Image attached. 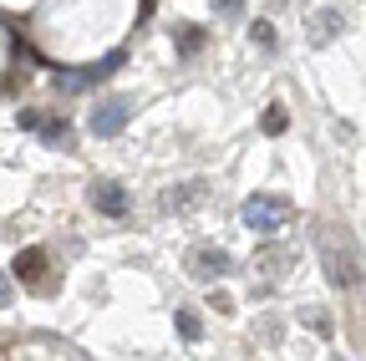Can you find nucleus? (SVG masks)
<instances>
[{
    "label": "nucleus",
    "instance_id": "obj_9",
    "mask_svg": "<svg viewBox=\"0 0 366 361\" xmlns=\"http://www.w3.org/2000/svg\"><path fill=\"white\" fill-rule=\"evenodd\" d=\"M173 326H178L183 341H199V336H204V321H199L194 310H183V305H178V315H173Z\"/></svg>",
    "mask_w": 366,
    "mask_h": 361
},
{
    "label": "nucleus",
    "instance_id": "obj_2",
    "mask_svg": "<svg viewBox=\"0 0 366 361\" xmlns=\"http://www.w3.org/2000/svg\"><path fill=\"white\" fill-rule=\"evenodd\" d=\"M290 214H295V204H290L285 194H254V199H244V209H239L244 229H254L259 239L280 234L285 224H290Z\"/></svg>",
    "mask_w": 366,
    "mask_h": 361
},
{
    "label": "nucleus",
    "instance_id": "obj_14",
    "mask_svg": "<svg viewBox=\"0 0 366 361\" xmlns=\"http://www.w3.org/2000/svg\"><path fill=\"white\" fill-rule=\"evenodd\" d=\"M249 41H254V46H274V26L269 21H254L249 26Z\"/></svg>",
    "mask_w": 366,
    "mask_h": 361
},
{
    "label": "nucleus",
    "instance_id": "obj_11",
    "mask_svg": "<svg viewBox=\"0 0 366 361\" xmlns=\"http://www.w3.org/2000/svg\"><path fill=\"white\" fill-rule=\"evenodd\" d=\"M259 127H264V132H269V138H280V132H285V127H290V112H285V107H269V112H264V122H259Z\"/></svg>",
    "mask_w": 366,
    "mask_h": 361
},
{
    "label": "nucleus",
    "instance_id": "obj_10",
    "mask_svg": "<svg viewBox=\"0 0 366 361\" xmlns=\"http://www.w3.org/2000/svg\"><path fill=\"white\" fill-rule=\"evenodd\" d=\"M41 138L51 143V148H66V143H71V127H66V117H51V122H41Z\"/></svg>",
    "mask_w": 366,
    "mask_h": 361
},
{
    "label": "nucleus",
    "instance_id": "obj_15",
    "mask_svg": "<svg viewBox=\"0 0 366 361\" xmlns=\"http://www.w3.org/2000/svg\"><path fill=\"white\" fill-rule=\"evenodd\" d=\"M305 321H310V326H315L320 336H326V331H331V321H326V315H320V305H310V310H305Z\"/></svg>",
    "mask_w": 366,
    "mask_h": 361
},
{
    "label": "nucleus",
    "instance_id": "obj_4",
    "mask_svg": "<svg viewBox=\"0 0 366 361\" xmlns=\"http://www.w3.org/2000/svg\"><path fill=\"white\" fill-rule=\"evenodd\" d=\"M183 269H189L194 280H219L224 269H229V254H224L219 244H194L189 259H183Z\"/></svg>",
    "mask_w": 366,
    "mask_h": 361
},
{
    "label": "nucleus",
    "instance_id": "obj_16",
    "mask_svg": "<svg viewBox=\"0 0 366 361\" xmlns=\"http://www.w3.org/2000/svg\"><path fill=\"white\" fill-rule=\"evenodd\" d=\"M6 300H11V275L0 269V305H6Z\"/></svg>",
    "mask_w": 366,
    "mask_h": 361
},
{
    "label": "nucleus",
    "instance_id": "obj_3",
    "mask_svg": "<svg viewBox=\"0 0 366 361\" xmlns=\"http://www.w3.org/2000/svg\"><path fill=\"white\" fill-rule=\"evenodd\" d=\"M127 117H132V102H127V97H112V102H97V107H92L86 127L97 132V138H117V132L127 127Z\"/></svg>",
    "mask_w": 366,
    "mask_h": 361
},
{
    "label": "nucleus",
    "instance_id": "obj_1",
    "mask_svg": "<svg viewBox=\"0 0 366 361\" xmlns=\"http://www.w3.org/2000/svg\"><path fill=\"white\" fill-rule=\"evenodd\" d=\"M315 254H320V269L336 290H356L361 285V249L351 239V229L341 224H315Z\"/></svg>",
    "mask_w": 366,
    "mask_h": 361
},
{
    "label": "nucleus",
    "instance_id": "obj_8",
    "mask_svg": "<svg viewBox=\"0 0 366 361\" xmlns=\"http://www.w3.org/2000/svg\"><path fill=\"white\" fill-rule=\"evenodd\" d=\"M285 264H290L285 244H259L254 249V275H259V269H264V275H285Z\"/></svg>",
    "mask_w": 366,
    "mask_h": 361
},
{
    "label": "nucleus",
    "instance_id": "obj_7",
    "mask_svg": "<svg viewBox=\"0 0 366 361\" xmlns=\"http://www.w3.org/2000/svg\"><path fill=\"white\" fill-rule=\"evenodd\" d=\"M204 199H209V189H204V184H178V189H168V194H163V209L183 214V209H194V204H204Z\"/></svg>",
    "mask_w": 366,
    "mask_h": 361
},
{
    "label": "nucleus",
    "instance_id": "obj_6",
    "mask_svg": "<svg viewBox=\"0 0 366 361\" xmlns=\"http://www.w3.org/2000/svg\"><path fill=\"white\" fill-rule=\"evenodd\" d=\"M11 269H16L21 285H41V280H46V249H21Z\"/></svg>",
    "mask_w": 366,
    "mask_h": 361
},
{
    "label": "nucleus",
    "instance_id": "obj_5",
    "mask_svg": "<svg viewBox=\"0 0 366 361\" xmlns=\"http://www.w3.org/2000/svg\"><path fill=\"white\" fill-rule=\"evenodd\" d=\"M86 199H92V209L107 214V219H122L127 214V194H122V184H112V178H97V184L86 189Z\"/></svg>",
    "mask_w": 366,
    "mask_h": 361
},
{
    "label": "nucleus",
    "instance_id": "obj_12",
    "mask_svg": "<svg viewBox=\"0 0 366 361\" xmlns=\"http://www.w3.org/2000/svg\"><path fill=\"white\" fill-rule=\"evenodd\" d=\"M336 26H346V21H341L336 11H320V16H315V41H331V36H336Z\"/></svg>",
    "mask_w": 366,
    "mask_h": 361
},
{
    "label": "nucleus",
    "instance_id": "obj_13",
    "mask_svg": "<svg viewBox=\"0 0 366 361\" xmlns=\"http://www.w3.org/2000/svg\"><path fill=\"white\" fill-rule=\"evenodd\" d=\"M178 51L183 56H199L204 51V31H178Z\"/></svg>",
    "mask_w": 366,
    "mask_h": 361
}]
</instances>
